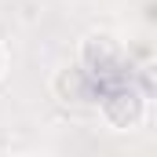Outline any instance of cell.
I'll list each match as a JSON object with an SVG mask.
<instances>
[{
	"instance_id": "1",
	"label": "cell",
	"mask_w": 157,
	"mask_h": 157,
	"mask_svg": "<svg viewBox=\"0 0 157 157\" xmlns=\"http://www.w3.org/2000/svg\"><path fill=\"white\" fill-rule=\"evenodd\" d=\"M121 55H124V44L110 29H91L80 40V66L84 70H106V66L121 62Z\"/></svg>"
},
{
	"instance_id": "2",
	"label": "cell",
	"mask_w": 157,
	"mask_h": 157,
	"mask_svg": "<svg viewBox=\"0 0 157 157\" xmlns=\"http://www.w3.org/2000/svg\"><path fill=\"white\" fill-rule=\"evenodd\" d=\"M110 102L121 106V113H117V110H102V117H106V124H110L113 132H132V128L143 124L146 102H143L139 95H117V99H110Z\"/></svg>"
},
{
	"instance_id": "3",
	"label": "cell",
	"mask_w": 157,
	"mask_h": 157,
	"mask_svg": "<svg viewBox=\"0 0 157 157\" xmlns=\"http://www.w3.org/2000/svg\"><path fill=\"white\" fill-rule=\"evenodd\" d=\"M51 91L59 102H80L84 99V80H80V70H59L51 77Z\"/></svg>"
},
{
	"instance_id": "4",
	"label": "cell",
	"mask_w": 157,
	"mask_h": 157,
	"mask_svg": "<svg viewBox=\"0 0 157 157\" xmlns=\"http://www.w3.org/2000/svg\"><path fill=\"white\" fill-rule=\"evenodd\" d=\"M4 73H7V48L0 44V80H4Z\"/></svg>"
}]
</instances>
